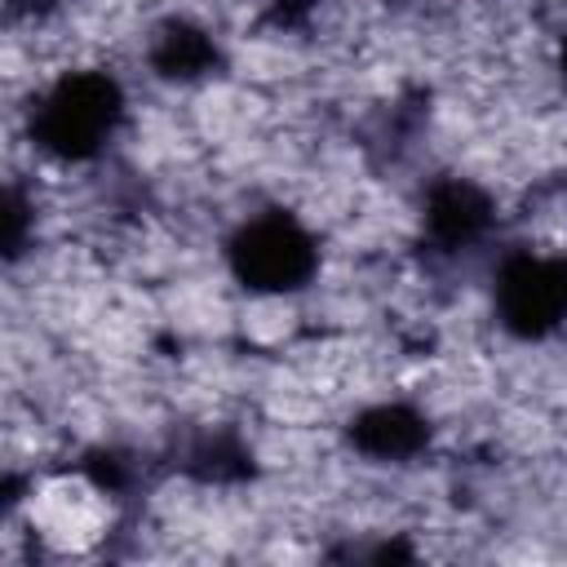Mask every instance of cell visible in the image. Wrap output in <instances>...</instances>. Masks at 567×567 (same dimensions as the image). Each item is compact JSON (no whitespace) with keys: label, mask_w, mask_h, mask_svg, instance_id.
<instances>
[{"label":"cell","mask_w":567,"mask_h":567,"mask_svg":"<svg viewBox=\"0 0 567 567\" xmlns=\"http://www.w3.org/2000/svg\"><path fill=\"white\" fill-rule=\"evenodd\" d=\"M124 93L106 71H75L58 80L31 115V137L58 159H93L120 128Z\"/></svg>","instance_id":"6da1fadb"},{"label":"cell","mask_w":567,"mask_h":567,"mask_svg":"<svg viewBox=\"0 0 567 567\" xmlns=\"http://www.w3.org/2000/svg\"><path fill=\"white\" fill-rule=\"evenodd\" d=\"M230 270L252 292H297L319 266L310 230L288 213H261L230 235Z\"/></svg>","instance_id":"7a4b0ae2"},{"label":"cell","mask_w":567,"mask_h":567,"mask_svg":"<svg viewBox=\"0 0 567 567\" xmlns=\"http://www.w3.org/2000/svg\"><path fill=\"white\" fill-rule=\"evenodd\" d=\"M496 319L523 341L549 337L567 319V257H509L496 275Z\"/></svg>","instance_id":"3957f363"},{"label":"cell","mask_w":567,"mask_h":567,"mask_svg":"<svg viewBox=\"0 0 567 567\" xmlns=\"http://www.w3.org/2000/svg\"><path fill=\"white\" fill-rule=\"evenodd\" d=\"M487 226H492L487 190H478L474 182H461V177H443V182L430 186V195H425V235L439 248L474 244Z\"/></svg>","instance_id":"277c9868"},{"label":"cell","mask_w":567,"mask_h":567,"mask_svg":"<svg viewBox=\"0 0 567 567\" xmlns=\"http://www.w3.org/2000/svg\"><path fill=\"white\" fill-rule=\"evenodd\" d=\"M350 443L372 461H408L430 443V421L408 403H377L350 421Z\"/></svg>","instance_id":"5b68a950"},{"label":"cell","mask_w":567,"mask_h":567,"mask_svg":"<svg viewBox=\"0 0 567 567\" xmlns=\"http://www.w3.org/2000/svg\"><path fill=\"white\" fill-rule=\"evenodd\" d=\"M151 66L164 80H199L221 66V49L213 44L208 31H199L190 22H164L155 35V49H151Z\"/></svg>","instance_id":"8992f818"},{"label":"cell","mask_w":567,"mask_h":567,"mask_svg":"<svg viewBox=\"0 0 567 567\" xmlns=\"http://www.w3.org/2000/svg\"><path fill=\"white\" fill-rule=\"evenodd\" d=\"M4 221H9V230H4V248H9V257H18V248H22V221H27V208H22L18 190H9V204H4Z\"/></svg>","instance_id":"52a82bcc"},{"label":"cell","mask_w":567,"mask_h":567,"mask_svg":"<svg viewBox=\"0 0 567 567\" xmlns=\"http://www.w3.org/2000/svg\"><path fill=\"white\" fill-rule=\"evenodd\" d=\"M53 4H62V0H13V13H44Z\"/></svg>","instance_id":"ba28073f"},{"label":"cell","mask_w":567,"mask_h":567,"mask_svg":"<svg viewBox=\"0 0 567 567\" xmlns=\"http://www.w3.org/2000/svg\"><path fill=\"white\" fill-rule=\"evenodd\" d=\"M558 66H563V80H567V40H563V53H558Z\"/></svg>","instance_id":"9c48e42d"}]
</instances>
